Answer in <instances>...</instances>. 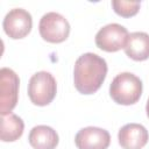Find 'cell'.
Segmentation results:
<instances>
[{
    "label": "cell",
    "mask_w": 149,
    "mask_h": 149,
    "mask_svg": "<svg viewBox=\"0 0 149 149\" xmlns=\"http://www.w3.org/2000/svg\"><path fill=\"white\" fill-rule=\"evenodd\" d=\"M106 61L93 52L79 56L74 63L73 84L81 94H93L102 85L107 74Z\"/></svg>",
    "instance_id": "6da1fadb"
},
{
    "label": "cell",
    "mask_w": 149,
    "mask_h": 149,
    "mask_svg": "<svg viewBox=\"0 0 149 149\" xmlns=\"http://www.w3.org/2000/svg\"><path fill=\"white\" fill-rule=\"evenodd\" d=\"M143 85L141 79L132 72H121L109 85V95L119 105L129 106L141 98Z\"/></svg>",
    "instance_id": "7a4b0ae2"
},
{
    "label": "cell",
    "mask_w": 149,
    "mask_h": 149,
    "mask_svg": "<svg viewBox=\"0 0 149 149\" xmlns=\"http://www.w3.org/2000/svg\"><path fill=\"white\" fill-rule=\"evenodd\" d=\"M57 83L54 76L48 71L34 73L28 83V97L36 106H47L56 97Z\"/></svg>",
    "instance_id": "3957f363"
},
{
    "label": "cell",
    "mask_w": 149,
    "mask_h": 149,
    "mask_svg": "<svg viewBox=\"0 0 149 149\" xmlns=\"http://www.w3.org/2000/svg\"><path fill=\"white\" fill-rule=\"evenodd\" d=\"M38 31L41 37L49 43H62L70 34L69 21L59 13H45L38 23Z\"/></svg>",
    "instance_id": "277c9868"
},
{
    "label": "cell",
    "mask_w": 149,
    "mask_h": 149,
    "mask_svg": "<svg viewBox=\"0 0 149 149\" xmlns=\"http://www.w3.org/2000/svg\"><path fill=\"white\" fill-rule=\"evenodd\" d=\"M19 76L9 68L0 70V114H10L19 99Z\"/></svg>",
    "instance_id": "5b68a950"
},
{
    "label": "cell",
    "mask_w": 149,
    "mask_h": 149,
    "mask_svg": "<svg viewBox=\"0 0 149 149\" xmlns=\"http://www.w3.org/2000/svg\"><path fill=\"white\" fill-rule=\"evenodd\" d=\"M128 36L127 28L119 23H109L98 30L94 41L99 49L107 52H115L125 49Z\"/></svg>",
    "instance_id": "8992f818"
},
{
    "label": "cell",
    "mask_w": 149,
    "mask_h": 149,
    "mask_svg": "<svg viewBox=\"0 0 149 149\" xmlns=\"http://www.w3.org/2000/svg\"><path fill=\"white\" fill-rule=\"evenodd\" d=\"M33 27L30 13L23 8H13L3 17L2 28L7 36L13 40L26 37Z\"/></svg>",
    "instance_id": "52a82bcc"
},
{
    "label": "cell",
    "mask_w": 149,
    "mask_h": 149,
    "mask_svg": "<svg viewBox=\"0 0 149 149\" xmlns=\"http://www.w3.org/2000/svg\"><path fill=\"white\" fill-rule=\"evenodd\" d=\"M74 143L78 149H107L111 143V135L104 128L88 126L78 130Z\"/></svg>",
    "instance_id": "ba28073f"
},
{
    "label": "cell",
    "mask_w": 149,
    "mask_h": 149,
    "mask_svg": "<svg viewBox=\"0 0 149 149\" xmlns=\"http://www.w3.org/2000/svg\"><path fill=\"white\" fill-rule=\"evenodd\" d=\"M119 144L122 149H142L149 140L148 130L140 123H127L118 133Z\"/></svg>",
    "instance_id": "9c48e42d"
},
{
    "label": "cell",
    "mask_w": 149,
    "mask_h": 149,
    "mask_svg": "<svg viewBox=\"0 0 149 149\" xmlns=\"http://www.w3.org/2000/svg\"><path fill=\"white\" fill-rule=\"evenodd\" d=\"M29 144L34 149H55L59 139L56 130L45 125H38L31 128L28 136Z\"/></svg>",
    "instance_id": "30bf717a"
},
{
    "label": "cell",
    "mask_w": 149,
    "mask_h": 149,
    "mask_svg": "<svg viewBox=\"0 0 149 149\" xmlns=\"http://www.w3.org/2000/svg\"><path fill=\"white\" fill-rule=\"evenodd\" d=\"M126 55L137 62L149 58V34L144 31H134L129 34L125 47Z\"/></svg>",
    "instance_id": "8fae6325"
},
{
    "label": "cell",
    "mask_w": 149,
    "mask_h": 149,
    "mask_svg": "<svg viewBox=\"0 0 149 149\" xmlns=\"http://www.w3.org/2000/svg\"><path fill=\"white\" fill-rule=\"evenodd\" d=\"M24 129L23 120L16 114H8L1 116V132L0 139L3 142H14L19 140Z\"/></svg>",
    "instance_id": "7c38bea8"
},
{
    "label": "cell",
    "mask_w": 149,
    "mask_h": 149,
    "mask_svg": "<svg viewBox=\"0 0 149 149\" xmlns=\"http://www.w3.org/2000/svg\"><path fill=\"white\" fill-rule=\"evenodd\" d=\"M140 1H130V0H113L112 7L114 12L122 17H130L137 14L140 9Z\"/></svg>",
    "instance_id": "4fadbf2b"
},
{
    "label": "cell",
    "mask_w": 149,
    "mask_h": 149,
    "mask_svg": "<svg viewBox=\"0 0 149 149\" xmlns=\"http://www.w3.org/2000/svg\"><path fill=\"white\" fill-rule=\"evenodd\" d=\"M146 112H147V116L149 118V98H148V101H147V105H146Z\"/></svg>",
    "instance_id": "5bb4252c"
}]
</instances>
